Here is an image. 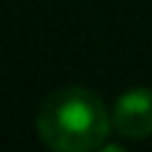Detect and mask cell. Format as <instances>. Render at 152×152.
<instances>
[{
  "mask_svg": "<svg viewBox=\"0 0 152 152\" xmlns=\"http://www.w3.org/2000/svg\"><path fill=\"white\" fill-rule=\"evenodd\" d=\"M112 127L107 104L84 86H66L48 94L36 114L38 140L56 152L102 150Z\"/></svg>",
  "mask_w": 152,
  "mask_h": 152,
  "instance_id": "1",
  "label": "cell"
},
{
  "mask_svg": "<svg viewBox=\"0 0 152 152\" xmlns=\"http://www.w3.org/2000/svg\"><path fill=\"white\" fill-rule=\"evenodd\" d=\"M112 122L124 140L140 142L152 137V89L134 86L124 91L112 109Z\"/></svg>",
  "mask_w": 152,
  "mask_h": 152,
  "instance_id": "2",
  "label": "cell"
}]
</instances>
